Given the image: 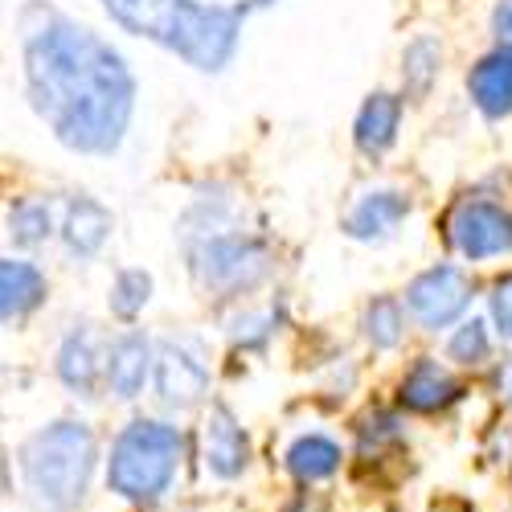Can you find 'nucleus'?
I'll list each match as a JSON object with an SVG mask.
<instances>
[{
  "label": "nucleus",
  "mask_w": 512,
  "mask_h": 512,
  "mask_svg": "<svg viewBox=\"0 0 512 512\" xmlns=\"http://www.w3.org/2000/svg\"><path fill=\"white\" fill-rule=\"evenodd\" d=\"M447 242L472 263L512 254V213L488 197H459L447 213Z\"/></svg>",
  "instance_id": "423d86ee"
},
{
  "label": "nucleus",
  "mask_w": 512,
  "mask_h": 512,
  "mask_svg": "<svg viewBox=\"0 0 512 512\" xmlns=\"http://www.w3.org/2000/svg\"><path fill=\"white\" fill-rule=\"evenodd\" d=\"M148 295H152V275L148 271H119L115 287H111V312L119 320H132L136 312H144Z\"/></svg>",
  "instance_id": "412c9836"
},
{
  "label": "nucleus",
  "mask_w": 512,
  "mask_h": 512,
  "mask_svg": "<svg viewBox=\"0 0 512 512\" xmlns=\"http://www.w3.org/2000/svg\"><path fill=\"white\" fill-rule=\"evenodd\" d=\"M189 238V267L201 287L238 295L250 291L254 283H263L271 271V250L259 238H246L230 226H213L185 234Z\"/></svg>",
  "instance_id": "39448f33"
},
{
  "label": "nucleus",
  "mask_w": 512,
  "mask_h": 512,
  "mask_svg": "<svg viewBox=\"0 0 512 512\" xmlns=\"http://www.w3.org/2000/svg\"><path fill=\"white\" fill-rule=\"evenodd\" d=\"M451 504H455V500H447V504H439V508H435V512H447V508H451ZM455 512H467V504H455Z\"/></svg>",
  "instance_id": "cd10ccee"
},
{
  "label": "nucleus",
  "mask_w": 512,
  "mask_h": 512,
  "mask_svg": "<svg viewBox=\"0 0 512 512\" xmlns=\"http://www.w3.org/2000/svg\"><path fill=\"white\" fill-rule=\"evenodd\" d=\"M95 459L99 447L87 422H54L21 447V472L41 508L66 512L87 496Z\"/></svg>",
  "instance_id": "7ed1b4c3"
},
{
  "label": "nucleus",
  "mask_w": 512,
  "mask_h": 512,
  "mask_svg": "<svg viewBox=\"0 0 512 512\" xmlns=\"http://www.w3.org/2000/svg\"><path fill=\"white\" fill-rule=\"evenodd\" d=\"M181 467V431L168 422L140 418L115 439L107 484L123 500H156Z\"/></svg>",
  "instance_id": "20e7f679"
},
{
  "label": "nucleus",
  "mask_w": 512,
  "mask_h": 512,
  "mask_svg": "<svg viewBox=\"0 0 512 512\" xmlns=\"http://www.w3.org/2000/svg\"><path fill=\"white\" fill-rule=\"evenodd\" d=\"M41 300H46V275L33 263L0 259V324L29 316Z\"/></svg>",
  "instance_id": "2eb2a0df"
},
{
  "label": "nucleus",
  "mask_w": 512,
  "mask_h": 512,
  "mask_svg": "<svg viewBox=\"0 0 512 512\" xmlns=\"http://www.w3.org/2000/svg\"><path fill=\"white\" fill-rule=\"evenodd\" d=\"M111 234V213L95 201V197H74L70 209H66V226H62V238L70 246V254H78V259H95V254L103 250Z\"/></svg>",
  "instance_id": "dca6fc26"
},
{
  "label": "nucleus",
  "mask_w": 512,
  "mask_h": 512,
  "mask_svg": "<svg viewBox=\"0 0 512 512\" xmlns=\"http://www.w3.org/2000/svg\"><path fill=\"white\" fill-rule=\"evenodd\" d=\"M398 123H402V99L390 91H377L365 99L357 115V148L365 156H381L398 140Z\"/></svg>",
  "instance_id": "f3484780"
},
{
  "label": "nucleus",
  "mask_w": 512,
  "mask_h": 512,
  "mask_svg": "<svg viewBox=\"0 0 512 512\" xmlns=\"http://www.w3.org/2000/svg\"><path fill=\"white\" fill-rule=\"evenodd\" d=\"M492 316H496V328L512 340V275L500 279L496 291H492Z\"/></svg>",
  "instance_id": "b1692460"
},
{
  "label": "nucleus",
  "mask_w": 512,
  "mask_h": 512,
  "mask_svg": "<svg viewBox=\"0 0 512 512\" xmlns=\"http://www.w3.org/2000/svg\"><path fill=\"white\" fill-rule=\"evenodd\" d=\"M58 377L82 398L95 394V381L103 377V353H99V336L91 324H82L78 332L66 336V345L58 353Z\"/></svg>",
  "instance_id": "4468645a"
},
{
  "label": "nucleus",
  "mask_w": 512,
  "mask_h": 512,
  "mask_svg": "<svg viewBox=\"0 0 512 512\" xmlns=\"http://www.w3.org/2000/svg\"><path fill=\"white\" fill-rule=\"evenodd\" d=\"M263 5H275V0H246V5H238V9L250 13V9H263Z\"/></svg>",
  "instance_id": "a878e982"
},
{
  "label": "nucleus",
  "mask_w": 512,
  "mask_h": 512,
  "mask_svg": "<svg viewBox=\"0 0 512 512\" xmlns=\"http://www.w3.org/2000/svg\"><path fill=\"white\" fill-rule=\"evenodd\" d=\"M459 394H463L459 381H455L439 361L422 357V361H414V369L402 377V394H398V398H402V406L414 410V414H435V410L451 406Z\"/></svg>",
  "instance_id": "f8f14e48"
},
{
  "label": "nucleus",
  "mask_w": 512,
  "mask_h": 512,
  "mask_svg": "<svg viewBox=\"0 0 512 512\" xmlns=\"http://www.w3.org/2000/svg\"><path fill=\"white\" fill-rule=\"evenodd\" d=\"M0 492H5V459H0Z\"/></svg>",
  "instance_id": "c85d7f7f"
},
{
  "label": "nucleus",
  "mask_w": 512,
  "mask_h": 512,
  "mask_svg": "<svg viewBox=\"0 0 512 512\" xmlns=\"http://www.w3.org/2000/svg\"><path fill=\"white\" fill-rule=\"evenodd\" d=\"M492 25H496V37H500V46H504V50H512V0H504V5L496 9Z\"/></svg>",
  "instance_id": "393cba45"
},
{
  "label": "nucleus",
  "mask_w": 512,
  "mask_h": 512,
  "mask_svg": "<svg viewBox=\"0 0 512 512\" xmlns=\"http://www.w3.org/2000/svg\"><path fill=\"white\" fill-rule=\"evenodd\" d=\"M410 213V197L398 193V189H377V193H365L345 218V234L349 238H361V242H373V238H390Z\"/></svg>",
  "instance_id": "1a4fd4ad"
},
{
  "label": "nucleus",
  "mask_w": 512,
  "mask_h": 512,
  "mask_svg": "<svg viewBox=\"0 0 512 512\" xmlns=\"http://www.w3.org/2000/svg\"><path fill=\"white\" fill-rule=\"evenodd\" d=\"M209 386L205 361L189 349V340H164L156 357V390L168 406H197Z\"/></svg>",
  "instance_id": "6e6552de"
},
{
  "label": "nucleus",
  "mask_w": 512,
  "mask_h": 512,
  "mask_svg": "<svg viewBox=\"0 0 512 512\" xmlns=\"http://www.w3.org/2000/svg\"><path fill=\"white\" fill-rule=\"evenodd\" d=\"M406 332V316H402V304L390 300V295H381V300L369 304L365 312V336L373 340L377 349H394Z\"/></svg>",
  "instance_id": "6ab92c4d"
},
{
  "label": "nucleus",
  "mask_w": 512,
  "mask_h": 512,
  "mask_svg": "<svg viewBox=\"0 0 512 512\" xmlns=\"http://www.w3.org/2000/svg\"><path fill=\"white\" fill-rule=\"evenodd\" d=\"M287 467H291V476L304 480V484L328 480L336 467H340V447H336L332 439H324V435H304V439L291 443Z\"/></svg>",
  "instance_id": "a211bd4d"
},
{
  "label": "nucleus",
  "mask_w": 512,
  "mask_h": 512,
  "mask_svg": "<svg viewBox=\"0 0 512 512\" xmlns=\"http://www.w3.org/2000/svg\"><path fill=\"white\" fill-rule=\"evenodd\" d=\"M148 369H152V345L140 336V332H127L119 336L111 353H107V365H103V377L115 398H136L148 381Z\"/></svg>",
  "instance_id": "9b49d317"
},
{
  "label": "nucleus",
  "mask_w": 512,
  "mask_h": 512,
  "mask_svg": "<svg viewBox=\"0 0 512 512\" xmlns=\"http://www.w3.org/2000/svg\"><path fill=\"white\" fill-rule=\"evenodd\" d=\"M500 386H504V390H508V394H512V365H508V369H504V373H500Z\"/></svg>",
  "instance_id": "bb28decb"
},
{
  "label": "nucleus",
  "mask_w": 512,
  "mask_h": 512,
  "mask_svg": "<svg viewBox=\"0 0 512 512\" xmlns=\"http://www.w3.org/2000/svg\"><path fill=\"white\" fill-rule=\"evenodd\" d=\"M467 91L488 119H504L512 111V50L500 46L496 54H488L467 78Z\"/></svg>",
  "instance_id": "ddd939ff"
},
{
  "label": "nucleus",
  "mask_w": 512,
  "mask_h": 512,
  "mask_svg": "<svg viewBox=\"0 0 512 512\" xmlns=\"http://www.w3.org/2000/svg\"><path fill=\"white\" fill-rule=\"evenodd\" d=\"M25 78L33 111L54 136L87 156H107L123 144L136 107V78L99 33L46 5L21 13Z\"/></svg>",
  "instance_id": "f257e3e1"
},
{
  "label": "nucleus",
  "mask_w": 512,
  "mask_h": 512,
  "mask_svg": "<svg viewBox=\"0 0 512 512\" xmlns=\"http://www.w3.org/2000/svg\"><path fill=\"white\" fill-rule=\"evenodd\" d=\"M13 242L17 246H37V242H46L50 238V205L46 201H21L13 209Z\"/></svg>",
  "instance_id": "4be33fe9"
},
{
  "label": "nucleus",
  "mask_w": 512,
  "mask_h": 512,
  "mask_svg": "<svg viewBox=\"0 0 512 512\" xmlns=\"http://www.w3.org/2000/svg\"><path fill=\"white\" fill-rule=\"evenodd\" d=\"M447 353H451V361H459V365H480V361H488V353H492V340H488L484 320L463 324V328L451 336Z\"/></svg>",
  "instance_id": "5701e85b"
},
{
  "label": "nucleus",
  "mask_w": 512,
  "mask_h": 512,
  "mask_svg": "<svg viewBox=\"0 0 512 512\" xmlns=\"http://www.w3.org/2000/svg\"><path fill=\"white\" fill-rule=\"evenodd\" d=\"M467 304H472V279L459 267H431L406 287V308L431 332L459 320L467 312Z\"/></svg>",
  "instance_id": "0eeeda50"
},
{
  "label": "nucleus",
  "mask_w": 512,
  "mask_h": 512,
  "mask_svg": "<svg viewBox=\"0 0 512 512\" xmlns=\"http://www.w3.org/2000/svg\"><path fill=\"white\" fill-rule=\"evenodd\" d=\"M103 9L127 29L177 50L197 70H222L234 58L242 9L197 5V0H103Z\"/></svg>",
  "instance_id": "f03ea898"
},
{
  "label": "nucleus",
  "mask_w": 512,
  "mask_h": 512,
  "mask_svg": "<svg viewBox=\"0 0 512 512\" xmlns=\"http://www.w3.org/2000/svg\"><path fill=\"white\" fill-rule=\"evenodd\" d=\"M402 62H406L402 66L406 70V91L410 95H426L431 91V82H435V74H439V41L418 37Z\"/></svg>",
  "instance_id": "aec40b11"
},
{
  "label": "nucleus",
  "mask_w": 512,
  "mask_h": 512,
  "mask_svg": "<svg viewBox=\"0 0 512 512\" xmlns=\"http://www.w3.org/2000/svg\"><path fill=\"white\" fill-rule=\"evenodd\" d=\"M246 459H250V443L242 435V426L234 422V414L226 406H213L209 426H205V463H209V472L222 476V480H234V476H242Z\"/></svg>",
  "instance_id": "9d476101"
}]
</instances>
